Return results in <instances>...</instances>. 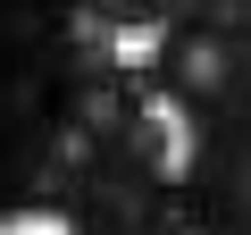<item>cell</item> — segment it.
<instances>
[{"label":"cell","mask_w":251,"mask_h":235,"mask_svg":"<svg viewBox=\"0 0 251 235\" xmlns=\"http://www.w3.org/2000/svg\"><path fill=\"white\" fill-rule=\"evenodd\" d=\"M243 101H251V67H243Z\"/></svg>","instance_id":"277c9868"},{"label":"cell","mask_w":251,"mask_h":235,"mask_svg":"<svg viewBox=\"0 0 251 235\" xmlns=\"http://www.w3.org/2000/svg\"><path fill=\"white\" fill-rule=\"evenodd\" d=\"M84 9L100 26H151V17H168V0H84Z\"/></svg>","instance_id":"3957f363"},{"label":"cell","mask_w":251,"mask_h":235,"mask_svg":"<svg viewBox=\"0 0 251 235\" xmlns=\"http://www.w3.org/2000/svg\"><path fill=\"white\" fill-rule=\"evenodd\" d=\"M184 193H193L201 235H251V109L201 135V151L184 168Z\"/></svg>","instance_id":"7a4b0ae2"},{"label":"cell","mask_w":251,"mask_h":235,"mask_svg":"<svg viewBox=\"0 0 251 235\" xmlns=\"http://www.w3.org/2000/svg\"><path fill=\"white\" fill-rule=\"evenodd\" d=\"M151 67H159L168 101H184V109H226V101H243L251 34L226 26V17H184V26L159 34V59H151Z\"/></svg>","instance_id":"6da1fadb"}]
</instances>
